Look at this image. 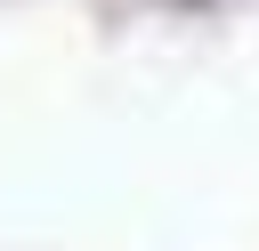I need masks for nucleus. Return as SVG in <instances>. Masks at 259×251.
Masks as SVG:
<instances>
[]
</instances>
